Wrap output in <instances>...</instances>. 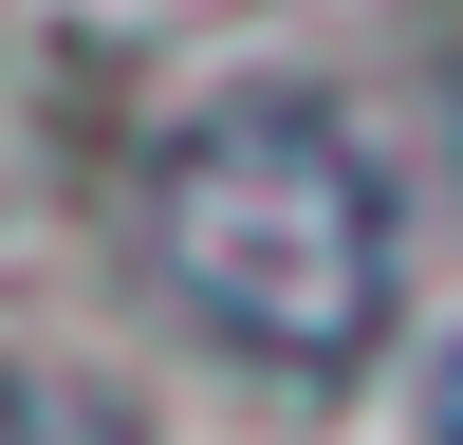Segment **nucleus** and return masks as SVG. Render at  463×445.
Returning a JSON list of instances; mask_svg holds the SVG:
<instances>
[{
	"instance_id": "1",
	"label": "nucleus",
	"mask_w": 463,
	"mask_h": 445,
	"mask_svg": "<svg viewBox=\"0 0 463 445\" xmlns=\"http://www.w3.org/2000/svg\"><path fill=\"white\" fill-rule=\"evenodd\" d=\"M148 279L279 390H334L390 334V185L316 93H241L148 148Z\"/></svg>"
},
{
	"instance_id": "2",
	"label": "nucleus",
	"mask_w": 463,
	"mask_h": 445,
	"mask_svg": "<svg viewBox=\"0 0 463 445\" xmlns=\"http://www.w3.org/2000/svg\"><path fill=\"white\" fill-rule=\"evenodd\" d=\"M0 445H148L130 408H93L74 371H0Z\"/></svg>"
},
{
	"instance_id": "3",
	"label": "nucleus",
	"mask_w": 463,
	"mask_h": 445,
	"mask_svg": "<svg viewBox=\"0 0 463 445\" xmlns=\"http://www.w3.org/2000/svg\"><path fill=\"white\" fill-rule=\"evenodd\" d=\"M445 445H463V371H445Z\"/></svg>"
}]
</instances>
